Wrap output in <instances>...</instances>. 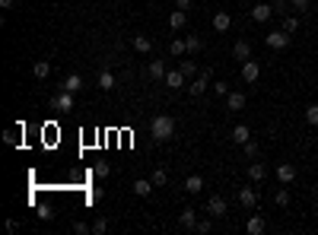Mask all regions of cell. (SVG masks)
Instances as JSON below:
<instances>
[{
	"label": "cell",
	"mask_w": 318,
	"mask_h": 235,
	"mask_svg": "<svg viewBox=\"0 0 318 235\" xmlns=\"http://www.w3.org/2000/svg\"><path fill=\"white\" fill-rule=\"evenodd\" d=\"M175 134V121L169 114H156L153 118V124H150V137L156 140V143H166V140H172Z\"/></svg>",
	"instance_id": "6da1fadb"
},
{
	"label": "cell",
	"mask_w": 318,
	"mask_h": 235,
	"mask_svg": "<svg viewBox=\"0 0 318 235\" xmlns=\"http://www.w3.org/2000/svg\"><path fill=\"white\" fill-rule=\"evenodd\" d=\"M290 42H293V35H290L287 29H274L270 35H264V45H267V48H274V51L290 48Z\"/></svg>",
	"instance_id": "7a4b0ae2"
},
{
	"label": "cell",
	"mask_w": 318,
	"mask_h": 235,
	"mask_svg": "<svg viewBox=\"0 0 318 235\" xmlns=\"http://www.w3.org/2000/svg\"><path fill=\"white\" fill-rule=\"evenodd\" d=\"M226 197H223V194H214V197H210V201H207V213L210 216H214V219H223V216H226Z\"/></svg>",
	"instance_id": "3957f363"
},
{
	"label": "cell",
	"mask_w": 318,
	"mask_h": 235,
	"mask_svg": "<svg viewBox=\"0 0 318 235\" xmlns=\"http://www.w3.org/2000/svg\"><path fill=\"white\" fill-rule=\"evenodd\" d=\"M232 57H235V61H249V57H252V42L249 38H239V42H235L232 45Z\"/></svg>",
	"instance_id": "277c9868"
},
{
	"label": "cell",
	"mask_w": 318,
	"mask_h": 235,
	"mask_svg": "<svg viewBox=\"0 0 318 235\" xmlns=\"http://www.w3.org/2000/svg\"><path fill=\"white\" fill-rule=\"evenodd\" d=\"M245 232H249V235H264L267 232V219L264 216H249V222H245Z\"/></svg>",
	"instance_id": "5b68a950"
},
{
	"label": "cell",
	"mask_w": 318,
	"mask_h": 235,
	"mask_svg": "<svg viewBox=\"0 0 318 235\" xmlns=\"http://www.w3.org/2000/svg\"><path fill=\"white\" fill-rule=\"evenodd\" d=\"M258 76H261V67H258V61H252V57H249V61L242 64V80H245V83L252 86Z\"/></svg>",
	"instance_id": "8992f818"
},
{
	"label": "cell",
	"mask_w": 318,
	"mask_h": 235,
	"mask_svg": "<svg viewBox=\"0 0 318 235\" xmlns=\"http://www.w3.org/2000/svg\"><path fill=\"white\" fill-rule=\"evenodd\" d=\"M179 226L194 232V226H197V210H194V207H185L182 213H179Z\"/></svg>",
	"instance_id": "52a82bcc"
},
{
	"label": "cell",
	"mask_w": 318,
	"mask_h": 235,
	"mask_svg": "<svg viewBox=\"0 0 318 235\" xmlns=\"http://www.w3.org/2000/svg\"><path fill=\"white\" fill-rule=\"evenodd\" d=\"M270 16H274V4H255L252 7V19L255 22H267Z\"/></svg>",
	"instance_id": "ba28073f"
},
{
	"label": "cell",
	"mask_w": 318,
	"mask_h": 235,
	"mask_svg": "<svg viewBox=\"0 0 318 235\" xmlns=\"http://www.w3.org/2000/svg\"><path fill=\"white\" fill-rule=\"evenodd\" d=\"M245 105H249V96H245V92H229L226 96V108L229 111H242Z\"/></svg>",
	"instance_id": "9c48e42d"
},
{
	"label": "cell",
	"mask_w": 318,
	"mask_h": 235,
	"mask_svg": "<svg viewBox=\"0 0 318 235\" xmlns=\"http://www.w3.org/2000/svg\"><path fill=\"white\" fill-rule=\"evenodd\" d=\"M185 22H188V10H179V7H175L172 13H169V29L179 32V29H185Z\"/></svg>",
	"instance_id": "30bf717a"
},
{
	"label": "cell",
	"mask_w": 318,
	"mask_h": 235,
	"mask_svg": "<svg viewBox=\"0 0 318 235\" xmlns=\"http://www.w3.org/2000/svg\"><path fill=\"white\" fill-rule=\"evenodd\" d=\"M239 204H242L245 210L258 207V191H255V187H239Z\"/></svg>",
	"instance_id": "8fae6325"
},
{
	"label": "cell",
	"mask_w": 318,
	"mask_h": 235,
	"mask_svg": "<svg viewBox=\"0 0 318 235\" xmlns=\"http://www.w3.org/2000/svg\"><path fill=\"white\" fill-rule=\"evenodd\" d=\"M74 96H77V92H61V96H54V108L57 111H74Z\"/></svg>",
	"instance_id": "7c38bea8"
},
{
	"label": "cell",
	"mask_w": 318,
	"mask_h": 235,
	"mask_svg": "<svg viewBox=\"0 0 318 235\" xmlns=\"http://www.w3.org/2000/svg\"><path fill=\"white\" fill-rule=\"evenodd\" d=\"M147 80H153V83L166 80V64H162V61H150V67H147Z\"/></svg>",
	"instance_id": "4fadbf2b"
},
{
	"label": "cell",
	"mask_w": 318,
	"mask_h": 235,
	"mask_svg": "<svg viewBox=\"0 0 318 235\" xmlns=\"http://www.w3.org/2000/svg\"><path fill=\"white\" fill-rule=\"evenodd\" d=\"M153 187H156V184H153L150 178H137V181L131 184V191H134L137 197H150V194H153Z\"/></svg>",
	"instance_id": "5bb4252c"
},
{
	"label": "cell",
	"mask_w": 318,
	"mask_h": 235,
	"mask_svg": "<svg viewBox=\"0 0 318 235\" xmlns=\"http://www.w3.org/2000/svg\"><path fill=\"white\" fill-rule=\"evenodd\" d=\"M185 73H182V70H166V80H162V83H166V86H172V89H182L185 86Z\"/></svg>",
	"instance_id": "9a60e30c"
},
{
	"label": "cell",
	"mask_w": 318,
	"mask_h": 235,
	"mask_svg": "<svg viewBox=\"0 0 318 235\" xmlns=\"http://www.w3.org/2000/svg\"><path fill=\"white\" fill-rule=\"evenodd\" d=\"M96 86H99V89H105V92H112V89L118 86V80H115V73H112V70H102V73H99V80H96Z\"/></svg>",
	"instance_id": "2e32d148"
},
{
	"label": "cell",
	"mask_w": 318,
	"mask_h": 235,
	"mask_svg": "<svg viewBox=\"0 0 318 235\" xmlns=\"http://www.w3.org/2000/svg\"><path fill=\"white\" fill-rule=\"evenodd\" d=\"M249 140H252V131H249V124H235L232 127V143H249Z\"/></svg>",
	"instance_id": "e0dca14e"
},
{
	"label": "cell",
	"mask_w": 318,
	"mask_h": 235,
	"mask_svg": "<svg viewBox=\"0 0 318 235\" xmlns=\"http://www.w3.org/2000/svg\"><path fill=\"white\" fill-rule=\"evenodd\" d=\"M229 26H232V16L226 13V10L214 13V29H217V32H229Z\"/></svg>",
	"instance_id": "ac0fdd59"
},
{
	"label": "cell",
	"mask_w": 318,
	"mask_h": 235,
	"mask_svg": "<svg viewBox=\"0 0 318 235\" xmlns=\"http://www.w3.org/2000/svg\"><path fill=\"white\" fill-rule=\"evenodd\" d=\"M207 89H210V80H207V76H201V73H197V76H194V83L188 86V92H191V96H204Z\"/></svg>",
	"instance_id": "d6986e66"
},
{
	"label": "cell",
	"mask_w": 318,
	"mask_h": 235,
	"mask_svg": "<svg viewBox=\"0 0 318 235\" xmlns=\"http://www.w3.org/2000/svg\"><path fill=\"white\" fill-rule=\"evenodd\" d=\"M185 191L188 194H201L204 191V178H201V175H188V178H185Z\"/></svg>",
	"instance_id": "ffe728a7"
},
{
	"label": "cell",
	"mask_w": 318,
	"mask_h": 235,
	"mask_svg": "<svg viewBox=\"0 0 318 235\" xmlns=\"http://www.w3.org/2000/svg\"><path fill=\"white\" fill-rule=\"evenodd\" d=\"M131 45H134V51H140V54H150L153 51V38H147V35H134Z\"/></svg>",
	"instance_id": "44dd1931"
},
{
	"label": "cell",
	"mask_w": 318,
	"mask_h": 235,
	"mask_svg": "<svg viewBox=\"0 0 318 235\" xmlns=\"http://www.w3.org/2000/svg\"><path fill=\"white\" fill-rule=\"evenodd\" d=\"M277 178L284 181V184H290L293 178H296V169H293L290 162H284V166H277Z\"/></svg>",
	"instance_id": "7402d4cb"
},
{
	"label": "cell",
	"mask_w": 318,
	"mask_h": 235,
	"mask_svg": "<svg viewBox=\"0 0 318 235\" xmlns=\"http://www.w3.org/2000/svg\"><path fill=\"white\" fill-rule=\"evenodd\" d=\"M264 175H267V169L261 166V162H249V178L258 184V181H264Z\"/></svg>",
	"instance_id": "603a6c76"
},
{
	"label": "cell",
	"mask_w": 318,
	"mask_h": 235,
	"mask_svg": "<svg viewBox=\"0 0 318 235\" xmlns=\"http://www.w3.org/2000/svg\"><path fill=\"white\" fill-rule=\"evenodd\" d=\"M64 89H67V92H80V89H83V76H80V73H70V76L64 80Z\"/></svg>",
	"instance_id": "cb8c5ba5"
},
{
	"label": "cell",
	"mask_w": 318,
	"mask_h": 235,
	"mask_svg": "<svg viewBox=\"0 0 318 235\" xmlns=\"http://www.w3.org/2000/svg\"><path fill=\"white\" fill-rule=\"evenodd\" d=\"M32 73L39 76V80H48V73H51V64H48V61H35V64H32Z\"/></svg>",
	"instance_id": "d4e9b609"
},
{
	"label": "cell",
	"mask_w": 318,
	"mask_h": 235,
	"mask_svg": "<svg viewBox=\"0 0 318 235\" xmlns=\"http://www.w3.org/2000/svg\"><path fill=\"white\" fill-rule=\"evenodd\" d=\"M185 51H188L185 38H172V42H169V54H172V57H182Z\"/></svg>",
	"instance_id": "484cf974"
},
{
	"label": "cell",
	"mask_w": 318,
	"mask_h": 235,
	"mask_svg": "<svg viewBox=\"0 0 318 235\" xmlns=\"http://www.w3.org/2000/svg\"><path fill=\"white\" fill-rule=\"evenodd\" d=\"M185 45H188V51H191V54L204 51V38H197V35H188V38H185Z\"/></svg>",
	"instance_id": "4316f807"
},
{
	"label": "cell",
	"mask_w": 318,
	"mask_h": 235,
	"mask_svg": "<svg viewBox=\"0 0 318 235\" xmlns=\"http://www.w3.org/2000/svg\"><path fill=\"white\" fill-rule=\"evenodd\" d=\"M305 121H309L312 127H318V102H312L309 108H305Z\"/></svg>",
	"instance_id": "83f0119b"
},
{
	"label": "cell",
	"mask_w": 318,
	"mask_h": 235,
	"mask_svg": "<svg viewBox=\"0 0 318 235\" xmlns=\"http://www.w3.org/2000/svg\"><path fill=\"white\" fill-rule=\"evenodd\" d=\"M150 181L156 184V187H162V184L169 181V172H166V169H156V172H153V178H150Z\"/></svg>",
	"instance_id": "f1b7e54d"
},
{
	"label": "cell",
	"mask_w": 318,
	"mask_h": 235,
	"mask_svg": "<svg viewBox=\"0 0 318 235\" xmlns=\"http://www.w3.org/2000/svg\"><path fill=\"white\" fill-rule=\"evenodd\" d=\"M284 29H287L290 35H293V32L299 29V16H290V13H287V16H284Z\"/></svg>",
	"instance_id": "f546056e"
},
{
	"label": "cell",
	"mask_w": 318,
	"mask_h": 235,
	"mask_svg": "<svg viewBox=\"0 0 318 235\" xmlns=\"http://www.w3.org/2000/svg\"><path fill=\"white\" fill-rule=\"evenodd\" d=\"M92 172H96V178H109V175H112L109 162H96V166H92Z\"/></svg>",
	"instance_id": "4dcf8cb0"
},
{
	"label": "cell",
	"mask_w": 318,
	"mask_h": 235,
	"mask_svg": "<svg viewBox=\"0 0 318 235\" xmlns=\"http://www.w3.org/2000/svg\"><path fill=\"white\" fill-rule=\"evenodd\" d=\"M274 204H277V207H287V204H290V191H287V187H280V191L274 194Z\"/></svg>",
	"instance_id": "1f68e13d"
},
{
	"label": "cell",
	"mask_w": 318,
	"mask_h": 235,
	"mask_svg": "<svg viewBox=\"0 0 318 235\" xmlns=\"http://www.w3.org/2000/svg\"><path fill=\"white\" fill-rule=\"evenodd\" d=\"M105 232H109V219H96V222H92V235H105Z\"/></svg>",
	"instance_id": "d6a6232c"
},
{
	"label": "cell",
	"mask_w": 318,
	"mask_h": 235,
	"mask_svg": "<svg viewBox=\"0 0 318 235\" xmlns=\"http://www.w3.org/2000/svg\"><path fill=\"white\" fill-rule=\"evenodd\" d=\"M210 229H214V216L210 219H197V226H194V232H201V235H207Z\"/></svg>",
	"instance_id": "836d02e7"
},
{
	"label": "cell",
	"mask_w": 318,
	"mask_h": 235,
	"mask_svg": "<svg viewBox=\"0 0 318 235\" xmlns=\"http://www.w3.org/2000/svg\"><path fill=\"white\" fill-rule=\"evenodd\" d=\"M290 7L299 10V13H309V10H312V0H290Z\"/></svg>",
	"instance_id": "e575fe53"
},
{
	"label": "cell",
	"mask_w": 318,
	"mask_h": 235,
	"mask_svg": "<svg viewBox=\"0 0 318 235\" xmlns=\"http://www.w3.org/2000/svg\"><path fill=\"white\" fill-rule=\"evenodd\" d=\"M242 149H245V159H258V143H255V140L242 143Z\"/></svg>",
	"instance_id": "d590c367"
},
{
	"label": "cell",
	"mask_w": 318,
	"mask_h": 235,
	"mask_svg": "<svg viewBox=\"0 0 318 235\" xmlns=\"http://www.w3.org/2000/svg\"><path fill=\"white\" fill-rule=\"evenodd\" d=\"M179 70H182L185 76H197V64H194V61H182V67H179Z\"/></svg>",
	"instance_id": "8d00e7d4"
},
{
	"label": "cell",
	"mask_w": 318,
	"mask_h": 235,
	"mask_svg": "<svg viewBox=\"0 0 318 235\" xmlns=\"http://www.w3.org/2000/svg\"><path fill=\"white\" fill-rule=\"evenodd\" d=\"M210 89H214V92H217L220 99H223V96H229V86L223 83V80H217V83H210Z\"/></svg>",
	"instance_id": "74e56055"
},
{
	"label": "cell",
	"mask_w": 318,
	"mask_h": 235,
	"mask_svg": "<svg viewBox=\"0 0 318 235\" xmlns=\"http://www.w3.org/2000/svg\"><path fill=\"white\" fill-rule=\"evenodd\" d=\"M274 13L287 16V13H290V0H274Z\"/></svg>",
	"instance_id": "f35d334b"
},
{
	"label": "cell",
	"mask_w": 318,
	"mask_h": 235,
	"mask_svg": "<svg viewBox=\"0 0 318 235\" xmlns=\"http://www.w3.org/2000/svg\"><path fill=\"white\" fill-rule=\"evenodd\" d=\"M74 232L77 235H86V232H92V226H86V222H74Z\"/></svg>",
	"instance_id": "ab89813d"
},
{
	"label": "cell",
	"mask_w": 318,
	"mask_h": 235,
	"mask_svg": "<svg viewBox=\"0 0 318 235\" xmlns=\"http://www.w3.org/2000/svg\"><path fill=\"white\" fill-rule=\"evenodd\" d=\"M172 7H179V10H191V7H194V0H172Z\"/></svg>",
	"instance_id": "60d3db41"
},
{
	"label": "cell",
	"mask_w": 318,
	"mask_h": 235,
	"mask_svg": "<svg viewBox=\"0 0 318 235\" xmlns=\"http://www.w3.org/2000/svg\"><path fill=\"white\" fill-rule=\"evenodd\" d=\"M4 140H7L10 146H13V143H16V131H7V134H4Z\"/></svg>",
	"instance_id": "b9f144b4"
},
{
	"label": "cell",
	"mask_w": 318,
	"mask_h": 235,
	"mask_svg": "<svg viewBox=\"0 0 318 235\" xmlns=\"http://www.w3.org/2000/svg\"><path fill=\"white\" fill-rule=\"evenodd\" d=\"M39 216H42V219H51V216H54V210H51V207H42V213H39Z\"/></svg>",
	"instance_id": "7bdbcfd3"
},
{
	"label": "cell",
	"mask_w": 318,
	"mask_h": 235,
	"mask_svg": "<svg viewBox=\"0 0 318 235\" xmlns=\"http://www.w3.org/2000/svg\"><path fill=\"white\" fill-rule=\"evenodd\" d=\"M7 232H19V222L16 219H7Z\"/></svg>",
	"instance_id": "ee69618b"
},
{
	"label": "cell",
	"mask_w": 318,
	"mask_h": 235,
	"mask_svg": "<svg viewBox=\"0 0 318 235\" xmlns=\"http://www.w3.org/2000/svg\"><path fill=\"white\" fill-rule=\"evenodd\" d=\"M0 10H13V0H0Z\"/></svg>",
	"instance_id": "f6af8a7d"
}]
</instances>
